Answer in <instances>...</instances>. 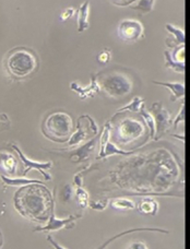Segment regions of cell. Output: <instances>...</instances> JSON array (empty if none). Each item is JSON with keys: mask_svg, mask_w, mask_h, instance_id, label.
I'll return each mask as SVG.
<instances>
[{"mask_svg": "<svg viewBox=\"0 0 190 249\" xmlns=\"http://www.w3.org/2000/svg\"><path fill=\"white\" fill-rule=\"evenodd\" d=\"M127 249H149L147 244H145L144 242H132L129 244V246L127 247Z\"/></svg>", "mask_w": 190, "mask_h": 249, "instance_id": "cell-34", "label": "cell"}, {"mask_svg": "<svg viewBox=\"0 0 190 249\" xmlns=\"http://www.w3.org/2000/svg\"><path fill=\"white\" fill-rule=\"evenodd\" d=\"M70 89L73 92H76L77 94L80 96L81 100H86L90 99V97H94L96 93H101L99 83L96 81V75L92 74V81L91 84L87 87H81L79 86L77 82H71L70 83Z\"/></svg>", "mask_w": 190, "mask_h": 249, "instance_id": "cell-14", "label": "cell"}, {"mask_svg": "<svg viewBox=\"0 0 190 249\" xmlns=\"http://www.w3.org/2000/svg\"><path fill=\"white\" fill-rule=\"evenodd\" d=\"M72 195H73V190H72L71 185H66L63 188V190H61L60 198L61 200H64V201H69V200L71 199Z\"/></svg>", "mask_w": 190, "mask_h": 249, "instance_id": "cell-29", "label": "cell"}, {"mask_svg": "<svg viewBox=\"0 0 190 249\" xmlns=\"http://www.w3.org/2000/svg\"><path fill=\"white\" fill-rule=\"evenodd\" d=\"M19 171V160L11 152L0 151V175L17 177Z\"/></svg>", "mask_w": 190, "mask_h": 249, "instance_id": "cell-12", "label": "cell"}, {"mask_svg": "<svg viewBox=\"0 0 190 249\" xmlns=\"http://www.w3.org/2000/svg\"><path fill=\"white\" fill-rule=\"evenodd\" d=\"M138 208V210L140 213L145 215H156V213L158 212V203L156 200H154L152 198H144L139 201L138 206H136Z\"/></svg>", "mask_w": 190, "mask_h": 249, "instance_id": "cell-19", "label": "cell"}, {"mask_svg": "<svg viewBox=\"0 0 190 249\" xmlns=\"http://www.w3.org/2000/svg\"><path fill=\"white\" fill-rule=\"evenodd\" d=\"M107 204H108V200H102V201H90L89 207L93 209V210L103 211L107 208Z\"/></svg>", "mask_w": 190, "mask_h": 249, "instance_id": "cell-30", "label": "cell"}, {"mask_svg": "<svg viewBox=\"0 0 190 249\" xmlns=\"http://www.w3.org/2000/svg\"><path fill=\"white\" fill-rule=\"evenodd\" d=\"M172 58L177 62H185V45L176 47L175 53L172 55Z\"/></svg>", "mask_w": 190, "mask_h": 249, "instance_id": "cell-28", "label": "cell"}, {"mask_svg": "<svg viewBox=\"0 0 190 249\" xmlns=\"http://www.w3.org/2000/svg\"><path fill=\"white\" fill-rule=\"evenodd\" d=\"M112 59V51L109 48H105V50L102 51L99 55L96 57V60L102 65H106Z\"/></svg>", "mask_w": 190, "mask_h": 249, "instance_id": "cell-26", "label": "cell"}, {"mask_svg": "<svg viewBox=\"0 0 190 249\" xmlns=\"http://www.w3.org/2000/svg\"><path fill=\"white\" fill-rule=\"evenodd\" d=\"M101 93L112 100H122L134 91L135 82L129 74L122 70L103 71L95 74Z\"/></svg>", "mask_w": 190, "mask_h": 249, "instance_id": "cell-3", "label": "cell"}, {"mask_svg": "<svg viewBox=\"0 0 190 249\" xmlns=\"http://www.w3.org/2000/svg\"><path fill=\"white\" fill-rule=\"evenodd\" d=\"M76 198L79 207L81 209H86L89 207V202H90V196L87 194V191L82 188V187H77L76 188Z\"/></svg>", "mask_w": 190, "mask_h": 249, "instance_id": "cell-25", "label": "cell"}, {"mask_svg": "<svg viewBox=\"0 0 190 249\" xmlns=\"http://www.w3.org/2000/svg\"><path fill=\"white\" fill-rule=\"evenodd\" d=\"M2 245H3V235L1 233V231H0V249H1Z\"/></svg>", "mask_w": 190, "mask_h": 249, "instance_id": "cell-36", "label": "cell"}, {"mask_svg": "<svg viewBox=\"0 0 190 249\" xmlns=\"http://www.w3.org/2000/svg\"><path fill=\"white\" fill-rule=\"evenodd\" d=\"M99 140L100 138L96 135L94 138H92L90 141H87L86 143L79 146V148H77L76 150L69 151L68 152L69 159L74 163H82V162L87 161L92 155V153L94 152L96 143Z\"/></svg>", "mask_w": 190, "mask_h": 249, "instance_id": "cell-13", "label": "cell"}, {"mask_svg": "<svg viewBox=\"0 0 190 249\" xmlns=\"http://www.w3.org/2000/svg\"><path fill=\"white\" fill-rule=\"evenodd\" d=\"M11 128V122L7 114H0V132L7 131Z\"/></svg>", "mask_w": 190, "mask_h": 249, "instance_id": "cell-27", "label": "cell"}, {"mask_svg": "<svg viewBox=\"0 0 190 249\" xmlns=\"http://www.w3.org/2000/svg\"><path fill=\"white\" fill-rule=\"evenodd\" d=\"M82 214H71L66 219H57L55 216V213L50 216V219L46 222L45 226H37L33 231L34 232H52V231H59V230H70L73 229L76 225V221L81 219Z\"/></svg>", "mask_w": 190, "mask_h": 249, "instance_id": "cell-11", "label": "cell"}, {"mask_svg": "<svg viewBox=\"0 0 190 249\" xmlns=\"http://www.w3.org/2000/svg\"><path fill=\"white\" fill-rule=\"evenodd\" d=\"M7 74L15 81L29 79L38 71L39 57L30 47L17 46L7 53L3 59Z\"/></svg>", "mask_w": 190, "mask_h": 249, "instance_id": "cell-2", "label": "cell"}, {"mask_svg": "<svg viewBox=\"0 0 190 249\" xmlns=\"http://www.w3.org/2000/svg\"><path fill=\"white\" fill-rule=\"evenodd\" d=\"M150 114L154 121V140H158L160 138L167 133L172 124H173V118H172L169 110L163 107L161 102L153 103L150 108Z\"/></svg>", "mask_w": 190, "mask_h": 249, "instance_id": "cell-7", "label": "cell"}, {"mask_svg": "<svg viewBox=\"0 0 190 249\" xmlns=\"http://www.w3.org/2000/svg\"><path fill=\"white\" fill-rule=\"evenodd\" d=\"M10 146L13 149V151H15V152L17 154V157H19L22 165H23V168H22V173H21L22 177H24L30 171L36 170L41 173L42 176L45 178V180H47V181L52 180V176L50 175L48 171H50L52 167V162H51V161L50 162L33 161V160H30L29 158H26V155L22 152L19 146L16 145L15 143H11Z\"/></svg>", "mask_w": 190, "mask_h": 249, "instance_id": "cell-9", "label": "cell"}, {"mask_svg": "<svg viewBox=\"0 0 190 249\" xmlns=\"http://www.w3.org/2000/svg\"><path fill=\"white\" fill-rule=\"evenodd\" d=\"M165 30L172 35V38H166L165 44L169 48H176L185 45V31L182 28L175 26L171 23L165 24Z\"/></svg>", "mask_w": 190, "mask_h": 249, "instance_id": "cell-15", "label": "cell"}, {"mask_svg": "<svg viewBox=\"0 0 190 249\" xmlns=\"http://www.w3.org/2000/svg\"><path fill=\"white\" fill-rule=\"evenodd\" d=\"M74 12H76V10H74L73 8H67V9H66V10H64L63 12H61L60 21H67V20H69L70 18H71L74 15Z\"/></svg>", "mask_w": 190, "mask_h": 249, "instance_id": "cell-32", "label": "cell"}, {"mask_svg": "<svg viewBox=\"0 0 190 249\" xmlns=\"http://www.w3.org/2000/svg\"><path fill=\"white\" fill-rule=\"evenodd\" d=\"M117 34L121 41L135 43L144 37L143 24L138 20L125 19L118 24Z\"/></svg>", "mask_w": 190, "mask_h": 249, "instance_id": "cell-8", "label": "cell"}, {"mask_svg": "<svg viewBox=\"0 0 190 249\" xmlns=\"http://www.w3.org/2000/svg\"><path fill=\"white\" fill-rule=\"evenodd\" d=\"M136 232H158V233H163V234H169L170 233L167 230H163V229H158V228H137V229H130V230L123 231V232L118 233V234L115 235V236L108 238L107 241L102 244V245L99 248H96V249H105L106 247L109 245L110 243H113L115 239L125 236V235H128V234L136 233Z\"/></svg>", "mask_w": 190, "mask_h": 249, "instance_id": "cell-18", "label": "cell"}, {"mask_svg": "<svg viewBox=\"0 0 190 249\" xmlns=\"http://www.w3.org/2000/svg\"><path fill=\"white\" fill-rule=\"evenodd\" d=\"M185 122V103L183 102L182 103V106H180V110L177 116H176V118L173 119V126L174 128H177L178 124L180 123H184Z\"/></svg>", "mask_w": 190, "mask_h": 249, "instance_id": "cell-31", "label": "cell"}, {"mask_svg": "<svg viewBox=\"0 0 190 249\" xmlns=\"http://www.w3.org/2000/svg\"><path fill=\"white\" fill-rule=\"evenodd\" d=\"M110 1L117 7H127L137 1V0H110Z\"/></svg>", "mask_w": 190, "mask_h": 249, "instance_id": "cell-33", "label": "cell"}, {"mask_svg": "<svg viewBox=\"0 0 190 249\" xmlns=\"http://www.w3.org/2000/svg\"><path fill=\"white\" fill-rule=\"evenodd\" d=\"M165 57V68L172 69L177 73H185V62H177L172 58V54L170 51L164 52Z\"/></svg>", "mask_w": 190, "mask_h": 249, "instance_id": "cell-21", "label": "cell"}, {"mask_svg": "<svg viewBox=\"0 0 190 249\" xmlns=\"http://www.w3.org/2000/svg\"><path fill=\"white\" fill-rule=\"evenodd\" d=\"M155 1L156 0H139L138 3L135 4V6H131V9L139 11L142 15H147V13H150L153 10Z\"/></svg>", "mask_w": 190, "mask_h": 249, "instance_id": "cell-24", "label": "cell"}, {"mask_svg": "<svg viewBox=\"0 0 190 249\" xmlns=\"http://www.w3.org/2000/svg\"><path fill=\"white\" fill-rule=\"evenodd\" d=\"M112 207L118 210H134L136 209V203L127 198H116L112 200Z\"/></svg>", "mask_w": 190, "mask_h": 249, "instance_id": "cell-23", "label": "cell"}, {"mask_svg": "<svg viewBox=\"0 0 190 249\" xmlns=\"http://www.w3.org/2000/svg\"><path fill=\"white\" fill-rule=\"evenodd\" d=\"M90 1L86 0L77 10V26L78 33H83L90 28Z\"/></svg>", "mask_w": 190, "mask_h": 249, "instance_id": "cell-16", "label": "cell"}, {"mask_svg": "<svg viewBox=\"0 0 190 249\" xmlns=\"http://www.w3.org/2000/svg\"><path fill=\"white\" fill-rule=\"evenodd\" d=\"M143 103H144V99H142V97H140V96H136V97H134V100H132L129 104L123 106V107H121V108H119L117 112V115L122 113V112L139 113L141 106L143 105Z\"/></svg>", "mask_w": 190, "mask_h": 249, "instance_id": "cell-22", "label": "cell"}, {"mask_svg": "<svg viewBox=\"0 0 190 249\" xmlns=\"http://www.w3.org/2000/svg\"><path fill=\"white\" fill-rule=\"evenodd\" d=\"M13 203L22 216L39 224L46 223L55 208L54 197L44 184H29L20 187L13 197Z\"/></svg>", "mask_w": 190, "mask_h": 249, "instance_id": "cell-1", "label": "cell"}, {"mask_svg": "<svg viewBox=\"0 0 190 249\" xmlns=\"http://www.w3.org/2000/svg\"><path fill=\"white\" fill-rule=\"evenodd\" d=\"M47 241L50 242V244L52 246V248L54 249H67V248H65V247H63L61 245H59L58 243H57L54 238H52V236H51V235H48L47 236Z\"/></svg>", "mask_w": 190, "mask_h": 249, "instance_id": "cell-35", "label": "cell"}, {"mask_svg": "<svg viewBox=\"0 0 190 249\" xmlns=\"http://www.w3.org/2000/svg\"><path fill=\"white\" fill-rule=\"evenodd\" d=\"M110 131H112V127H110V123H106L103 128V131H102V135L100 138V144H101V150L100 153L97 155V160H102L108 157H112V155H130L134 154V151H123L117 148L116 145L110 142Z\"/></svg>", "mask_w": 190, "mask_h": 249, "instance_id": "cell-10", "label": "cell"}, {"mask_svg": "<svg viewBox=\"0 0 190 249\" xmlns=\"http://www.w3.org/2000/svg\"><path fill=\"white\" fill-rule=\"evenodd\" d=\"M97 132H99V127L93 121V118L90 117L89 115H83V116L78 118L77 129L70 136L69 140L67 141V145L69 148L77 146L89 139V138L95 137Z\"/></svg>", "mask_w": 190, "mask_h": 249, "instance_id": "cell-6", "label": "cell"}, {"mask_svg": "<svg viewBox=\"0 0 190 249\" xmlns=\"http://www.w3.org/2000/svg\"><path fill=\"white\" fill-rule=\"evenodd\" d=\"M144 128L143 119L140 121L137 118L128 117L118 124L115 141L125 145L132 141L138 140L144 133Z\"/></svg>", "mask_w": 190, "mask_h": 249, "instance_id": "cell-5", "label": "cell"}, {"mask_svg": "<svg viewBox=\"0 0 190 249\" xmlns=\"http://www.w3.org/2000/svg\"><path fill=\"white\" fill-rule=\"evenodd\" d=\"M42 132L47 139L64 143L73 132V121L68 113L58 110L47 115L42 124Z\"/></svg>", "mask_w": 190, "mask_h": 249, "instance_id": "cell-4", "label": "cell"}, {"mask_svg": "<svg viewBox=\"0 0 190 249\" xmlns=\"http://www.w3.org/2000/svg\"><path fill=\"white\" fill-rule=\"evenodd\" d=\"M153 84L164 87L169 89L172 92L170 97L171 102H176L179 99H184L185 96V84L183 82H162V81H152Z\"/></svg>", "mask_w": 190, "mask_h": 249, "instance_id": "cell-17", "label": "cell"}, {"mask_svg": "<svg viewBox=\"0 0 190 249\" xmlns=\"http://www.w3.org/2000/svg\"><path fill=\"white\" fill-rule=\"evenodd\" d=\"M2 183L6 186H13V187H22L29 184H44L43 181L38 179L25 178V177H8L4 175H0Z\"/></svg>", "mask_w": 190, "mask_h": 249, "instance_id": "cell-20", "label": "cell"}]
</instances>
